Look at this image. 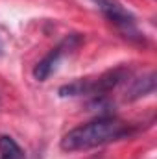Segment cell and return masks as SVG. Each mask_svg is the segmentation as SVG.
<instances>
[{"label": "cell", "mask_w": 157, "mask_h": 159, "mask_svg": "<svg viewBox=\"0 0 157 159\" xmlns=\"http://www.w3.org/2000/svg\"><path fill=\"white\" fill-rule=\"evenodd\" d=\"M128 135V124L115 117H100L91 122L76 126L61 139V150L65 152H81L96 146L109 144Z\"/></svg>", "instance_id": "cell-1"}, {"label": "cell", "mask_w": 157, "mask_h": 159, "mask_svg": "<svg viewBox=\"0 0 157 159\" xmlns=\"http://www.w3.org/2000/svg\"><path fill=\"white\" fill-rule=\"evenodd\" d=\"M81 43H83V35H81V34H69L56 48H52L39 63L35 65V69H34V78L39 80V81H44V80L57 69L59 61H61L67 54L74 52Z\"/></svg>", "instance_id": "cell-2"}, {"label": "cell", "mask_w": 157, "mask_h": 159, "mask_svg": "<svg viewBox=\"0 0 157 159\" xmlns=\"http://www.w3.org/2000/svg\"><path fill=\"white\" fill-rule=\"evenodd\" d=\"M94 4L96 9H100L107 20H111L117 28L126 34H135V17L118 2V0H89Z\"/></svg>", "instance_id": "cell-3"}, {"label": "cell", "mask_w": 157, "mask_h": 159, "mask_svg": "<svg viewBox=\"0 0 157 159\" xmlns=\"http://www.w3.org/2000/svg\"><path fill=\"white\" fill-rule=\"evenodd\" d=\"M154 91H155V74L150 72V74H146L142 78L133 80V83L128 89L126 98L128 100H137V98H142L146 94H152Z\"/></svg>", "instance_id": "cell-4"}, {"label": "cell", "mask_w": 157, "mask_h": 159, "mask_svg": "<svg viewBox=\"0 0 157 159\" xmlns=\"http://www.w3.org/2000/svg\"><path fill=\"white\" fill-rule=\"evenodd\" d=\"M0 159H24V152L15 143V139L2 135L0 137Z\"/></svg>", "instance_id": "cell-5"}]
</instances>
